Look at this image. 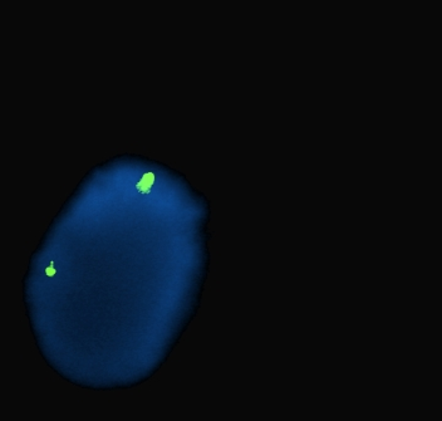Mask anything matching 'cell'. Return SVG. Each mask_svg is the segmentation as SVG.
I'll list each match as a JSON object with an SVG mask.
<instances>
[{"instance_id":"7a4b0ae2","label":"cell","mask_w":442,"mask_h":421,"mask_svg":"<svg viewBox=\"0 0 442 421\" xmlns=\"http://www.w3.org/2000/svg\"><path fill=\"white\" fill-rule=\"evenodd\" d=\"M55 272H57V270H55L54 267H53V262H52V263H50L49 267H48L47 269H45V273H47V275H49V277H53V275L55 274Z\"/></svg>"},{"instance_id":"6da1fadb","label":"cell","mask_w":442,"mask_h":421,"mask_svg":"<svg viewBox=\"0 0 442 421\" xmlns=\"http://www.w3.org/2000/svg\"><path fill=\"white\" fill-rule=\"evenodd\" d=\"M154 183H155V175L152 173H147L141 178V180L138 181L136 188H137V190L140 191L141 194H149L150 189L152 188Z\"/></svg>"}]
</instances>
